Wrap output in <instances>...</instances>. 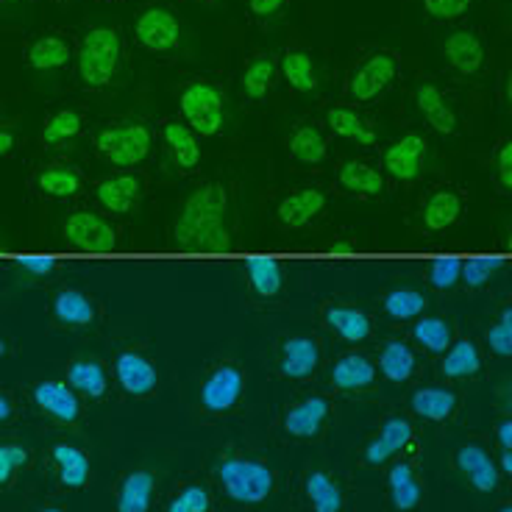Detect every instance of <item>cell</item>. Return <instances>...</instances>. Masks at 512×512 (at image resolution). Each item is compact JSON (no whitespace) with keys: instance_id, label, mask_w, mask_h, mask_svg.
<instances>
[{"instance_id":"obj_1","label":"cell","mask_w":512,"mask_h":512,"mask_svg":"<svg viewBox=\"0 0 512 512\" xmlns=\"http://www.w3.org/2000/svg\"><path fill=\"white\" fill-rule=\"evenodd\" d=\"M229 218V192L223 184H204L181 206L176 218V245L181 251H206L223 254L231 248V234L226 226Z\"/></svg>"},{"instance_id":"obj_2","label":"cell","mask_w":512,"mask_h":512,"mask_svg":"<svg viewBox=\"0 0 512 512\" xmlns=\"http://www.w3.org/2000/svg\"><path fill=\"white\" fill-rule=\"evenodd\" d=\"M218 485L223 487L226 499L243 507H256L265 504L273 496L276 487V474L268 462L245 457V454H231L218 462Z\"/></svg>"},{"instance_id":"obj_3","label":"cell","mask_w":512,"mask_h":512,"mask_svg":"<svg viewBox=\"0 0 512 512\" xmlns=\"http://www.w3.org/2000/svg\"><path fill=\"white\" fill-rule=\"evenodd\" d=\"M123 59V39L112 26H95L81 39L78 51V78L87 90H103L117 76Z\"/></svg>"},{"instance_id":"obj_4","label":"cell","mask_w":512,"mask_h":512,"mask_svg":"<svg viewBox=\"0 0 512 512\" xmlns=\"http://www.w3.org/2000/svg\"><path fill=\"white\" fill-rule=\"evenodd\" d=\"M151 128L145 123H126V126H106L95 137L98 154L115 167H134L151 154Z\"/></svg>"},{"instance_id":"obj_5","label":"cell","mask_w":512,"mask_h":512,"mask_svg":"<svg viewBox=\"0 0 512 512\" xmlns=\"http://www.w3.org/2000/svg\"><path fill=\"white\" fill-rule=\"evenodd\" d=\"M181 115L201 137H215L226 123V98L209 81H192L181 92Z\"/></svg>"},{"instance_id":"obj_6","label":"cell","mask_w":512,"mask_h":512,"mask_svg":"<svg viewBox=\"0 0 512 512\" xmlns=\"http://www.w3.org/2000/svg\"><path fill=\"white\" fill-rule=\"evenodd\" d=\"M398 73V59L390 51H373L351 70L348 76V98L359 103L373 101L376 95H382L390 81Z\"/></svg>"},{"instance_id":"obj_7","label":"cell","mask_w":512,"mask_h":512,"mask_svg":"<svg viewBox=\"0 0 512 512\" xmlns=\"http://www.w3.org/2000/svg\"><path fill=\"white\" fill-rule=\"evenodd\" d=\"M243 387V371L231 362H223L201 384V407L209 415H229L240 404Z\"/></svg>"},{"instance_id":"obj_8","label":"cell","mask_w":512,"mask_h":512,"mask_svg":"<svg viewBox=\"0 0 512 512\" xmlns=\"http://www.w3.org/2000/svg\"><path fill=\"white\" fill-rule=\"evenodd\" d=\"M64 237L73 248L90 254H106L117 245L115 226L95 212H73L64 223Z\"/></svg>"},{"instance_id":"obj_9","label":"cell","mask_w":512,"mask_h":512,"mask_svg":"<svg viewBox=\"0 0 512 512\" xmlns=\"http://www.w3.org/2000/svg\"><path fill=\"white\" fill-rule=\"evenodd\" d=\"M134 37L145 51L167 53L179 45L181 26L176 14L165 9V6H148L134 23Z\"/></svg>"},{"instance_id":"obj_10","label":"cell","mask_w":512,"mask_h":512,"mask_svg":"<svg viewBox=\"0 0 512 512\" xmlns=\"http://www.w3.org/2000/svg\"><path fill=\"white\" fill-rule=\"evenodd\" d=\"M329 418H332V401L326 396H309L287 407L282 429L284 435H290L293 440H315L323 435Z\"/></svg>"},{"instance_id":"obj_11","label":"cell","mask_w":512,"mask_h":512,"mask_svg":"<svg viewBox=\"0 0 512 512\" xmlns=\"http://www.w3.org/2000/svg\"><path fill=\"white\" fill-rule=\"evenodd\" d=\"M454 462H457V471L468 479V485L474 487L476 493H493V490L499 487V465H496V460L487 454L485 446H479V443H465V446L457 448Z\"/></svg>"},{"instance_id":"obj_12","label":"cell","mask_w":512,"mask_h":512,"mask_svg":"<svg viewBox=\"0 0 512 512\" xmlns=\"http://www.w3.org/2000/svg\"><path fill=\"white\" fill-rule=\"evenodd\" d=\"M34 401L48 418H53L56 423H64V426H73L81 418V401H78L76 390L67 382H56V379L39 382L34 387Z\"/></svg>"},{"instance_id":"obj_13","label":"cell","mask_w":512,"mask_h":512,"mask_svg":"<svg viewBox=\"0 0 512 512\" xmlns=\"http://www.w3.org/2000/svg\"><path fill=\"white\" fill-rule=\"evenodd\" d=\"M412 437H415V429L407 418H387L379 429V435L373 437L371 443L365 446V462L379 468L384 462H390L396 454H401L404 448L410 446Z\"/></svg>"},{"instance_id":"obj_14","label":"cell","mask_w":512,"mask_h":512,"mask_svg":"<svg viewBox=\"0 0 512 512\" xmlns=\"http://www.w3.org/2000/svg\"><path fill=\"white\" fill-rule=\"evenodd\" d=\"M426 156V140L421 134H404L384 151V170L396 181H415L421 176V162Z\"/></svg>"},{"instance_id":"obj_15","label":"cell","mask_w":512,"mask_h":512,"mask_svg":"<svg viewBox=\"0 0 512 512\" xmlns=\"http://www.w3.org/2000/svg\"><path fill=\"white\" fill-rule=\"evenodd\" d=\"M117 384L131 398H148L156 390V368L148 357L137 351H123L115 362Z\"/></svg>"},{"instance_id":"obj_16","label":"cell","mask_w":512,"mask_h":512,"mask_svg":"<svg viewBox=\"0 0 512 512\" xmlns=\"http://www.w3.org/2000/svg\"><path fill=\"white\" fill-rule=\"evenodd\" d=\"M156 493V476L148 468L128 471L117 485L115 512H151Z\"/></svg>"},{"instance_id":"obj_17","label":"cell","mask_w":512,"mask_h":512,"mask_svg":"<svg viewBox=\"0 0 512 512\" xmlns=\"http://www.w3.org/2000/svg\"><path fill=\"white\" fill-rule=\"evenodd\" d=\"M443 53H446L448 64L457 73H462V76H474L485 64V45H482V39L476 37L474 31H465V28L448 34Z\"/></svg>"},{"instance_id":"obj_18","label":"cell","mask_w":512,"mask_h":512,"mask_svg":"<svg viewBox=\"0 0 512 512\" xmlns=\"http://www.w3.org/2000/svg\"><path fill=\"white\" fill-rule=\"evenodd\" d=\"M51 460L56 465V476L64 490H81L90 479V457L73 443H56L51 448Z\"/></svg>"},{"instance_id":"obj_19","label":"cell","mask_w":512,"mask_h":512,"mask_svg":"<svg viewBox=\"0 0 512 512\" xmlns=\"http://www.w3.org/2000/svg\"><path fill=\"white\" fill-rule=\"evenodd\" d=\"M387 490H390V501L398 512H412L421 504L423 487L412 462H393V468L387 474Z\"/></svg>"},{"instance_id":"obj_20","label":"cell","mask_w":512,"mask_h":512,"mask_svg":"<svg viewBox=\"0 0 512 512\" xmlns=\"http://www.w3.org/2000/svg\"><path fill=\"white\" fill-rule=\"evenodd\" d=\"M415 103L421 109V115L426 117V123L435 128L437 134H454L457 131V115L451 109L448 98L440 92L435 84H421L415 90Z\"/></svg>"},{"instance_id":"obj_21","label":"cell","mask_w":512,"mask_h":512,"mask_svg":"<svg viewBox=\"0 0 512 512\" xmlns=\"http://www.w3.org/2000/svg\"><path fill=\"white\" fill-rule=\"evenodd\" d=\"M412 412L423 418V421H432V423H443L448 421L457 407H460V398L454 390H446V387H421V390H415L410 398Z\"/></svg>"},{"instance_id":"obj_22","label":"cell","mask_w":512,"mask_h":512,"mask_svg":"<svg viewBox=\"0 0 512 512\" xmlns=\"http://www.w3.org/2000/svg\"><path fill=\"white\" fill-rule=\"evenodd\" d=\"M304 493H307L312 512H343V507H346L343 487L323 468L309 471L307 479H304Z\"/></svg>"},{"instance_id":"obj_23","label":"cell","mask_w":512,"mask_h":512,"mask_svg":"<svg viewBox=\"0 0 512 512\" xmlns=\"http://www.w3.org/2000/svg\"><path fill=\"white\" fill-rule=\"evenodd\" d=\"M98 201H101L109 212H120L126 215L131 212L142 195V181L131 173H120V176H112V179H103L98 184Z\"/></svg>"},{"instance_id":"obj_24","label":"cell","mask_w":512,"mask_h":512,"mask_svg":"<svg viewBox=\"0 0 512 512\" xmlns=\"http://www.w3.org/2000/svg\"><path fill=\"white\" fill-rule=\"evenodd\" d=\"M323 206H326V195L315 187H304V190L287 195L279 204V220L290 229H301L312 218H318Z\"/></svg>"},{"instance_id":"obj_25","label":"cell","mask_w":512,"mask_h":512,"mask_svg":"<svg viewBox=\"0 0 512 512\" xmlns=\"http://www.w3.org/2000/svg\"><path fill=\"white\" fill-rule=\"evenodd\" d=\"M320 362V348L312 337H290L282 346V373L287 379H307Z\"/></svg>"},{"instance_id":"obj_26","label":"cell","mask_w":512,"mask_h":512,"mask_svg":"<svg viewBox=\"0 0 512 512\" xmlns=\"http://www.w3.org/2000/svg\"><path fill=\"white\" fill-rule=\"evenodd\" d=\"M376 382V368L368 357L362 354H346L334 362L332 368V384L337 390L346 393H357V390H368Z\"/></svg>"},{"instance_id":"obj_27","label":"cell","mask_w":512,"mask_h":512,"mask_svg":"<svg viewBox=\"0 0 512 512\" xmlns=\"http://www.w3.org/2000/svg\"><path fill=\"white\" fill-rule=\"evenodd\" d=\"M162 137H165L167 148H170V154H173L181 170H195L201 165V145H198V137L187 123L170 120L162 128Z\"/></svg>"},{"instance_id":"obj_28","label":"cell","mask_w":512,"mask_h":512,"mask_svg":"<svg viewBox=\"0 0 512 512\" xmlns=\"http://www.w3.org/2000/svg\"><path fill=\"white\" fill-rule=\"evenodd\" d=\"M73 48L70 42L59 34H45L39 37L31 48H28V64L39 70V73H48V70H62L64 64L70 62Z\"/></svg>"},{"instance_id":"obj_29","label":"cell","mask_w":512,"mask_h":512,"mask_svg":"<svg viewBox=\"0 0 512 512\" xmlns=\"http://www.w3.org/2000/svg\"><path fill=\"white\" fill-rule=\"evenodd\" d=\"M462 215V198L451 190H437L423 206V226L429 231H446Z\"/></svg>"},{"instance_id":"obj_30","label":"cell","mask_w":512,"mask_h":512,"mask_svg":"<svg viewBox=\"0 0 512 512\" xmlns=\"http://www.w3.org/2000/svg\"><path fill=\"white\" fill-rule=\"evenodd\" d=\"M53 318L64 326H90L95 320V304L81 290H62L53 301Z\"/></svg>"},{"instance_id":"obj_31","label":"cell","mask_w":512,"mask_h":512,"mask_svg":"<svg viewBox=\"0 0 512 512\" xmlns=\"http://www.w3.org/2000/svg\"><path fill=\"white\" fill-rule=\"evenodd\" d=\"M67 382L73 390H78L81 396L87 398H103L106 396V387H109V379H106V371L98 359H76L67 371Z\"/></svg>"},{"instance_id":"obj_32","label":"cell","mask_w":512,"mask_h":512,"mask_svg":"<svg viewBox=\"0 0 512 512\" xmlns=\"http://www.w3.org/2000/svg\"><path fill=\"white\" fill-rule=\"evenodd\" d=\"M326 123L343 140H354L357 145H373L376 142V131L348 106H332L326 112Z\"/></svg>"},{"instance_id":"obj_33","label":"cell","mask_w":512,"mask_h":512,"mask_svg":"<svg viewBox=\"0 0 512 512\" xmlns=\"http://www.w3.org/2000/svg\"><path fill=\"white\" fill-rule=\"evenodd\" d=\"M326 323L348 343H362L371 337V318L354 307H329L326 309Z\"/></svg>"},{"instance_id":"obj_34","label":"cell","mask_w":512,"mask_h":512,"mask_svg":"<svg viewBox=\"0 0 512 512\" xmlns=\"http://www.w3.org/2000/svg\"><path fill=\"white\" fill-rule=\"evenodd\" d=\"M276 73H279V67L273 62V56L268 53H259L254 56L248 67H245L243 73V92L251 98V101H262L270 90H273V84H276Z\"/></svg>"},{"instance_id":"obj_35","label":"cell","mask_w":512,"mask_h":512,"mask_svg":"<svg viewBox=\"0 0 512 512\" xmlns=\"http://www.w3.org/2000/svg\"><path fill=\"white\" fill-rule=\"evenodd\" d=\"M479 371H482V357L471 340H457L454 346L446 348V359H443L446 379H471Z\"/></svg>"},{"instance_id":"obj_36","label":"cell","mask_w":512,"mask_h":512,"mask_svg":"<svg viewBox=\"0 0 512 512\" xmlns=\"http://www.w3.org/2000/svg\"><path fill=\"white\" fill-rule=\"evenodd\" d=\"M340 187L354 195H365V198H373L384 190V179L379 170H373L371 165L365 162H346L340 167Z\"/></svg>"},{"instance_id":"obj_37","label":"cell","mask_w":512,"mask_h":512,"mask_svg":"<svg viewBox=\"0 0 512 512\" xmlns=\"http://www.w3.org/2000/svg\"><path fill=\"white\" fill-rule=\"evenodd\" d=\"M282 76L295 92L318 90L315 62L307 51H287L282 56Z\"/></svg>"},{"instance_id":"obj_38","label":"cell","mask_w":512,"mask_h":512,"mask_svg":"<svg viewBox=\"0 0 512 512\" xmlns=\"http://www.w3.org/2000/svg\"><path fill=\"white\" fill-rule=\"evenodd\" d=\"M245 270H248V282L254 287V293L259 298H273L282 290V268L276 259H268V256H254L245 262Z\"/></svg>"},{"instance_id":"obj_39","label":"cell","mask_w":512,"mask_h":512,"mask_svg":"<svg viewBox=\"0 0 512 512\" xmlns=\"http://www.w3.org/2000/svg\"><path fill=\"white\" fill-rule=\"evenodd\" d=\"M379 371L390 382H407L412 373H415V354H412V348L398 343V340L387 343L382 348V354H379Z\"/></svg>"},{"instance_id":"obj_40","label":"cell","mask_w":512,"mask_h":512,"mask_svg":"<svg viewBox=\"0 0 512 512\" xmlns=\"http://www.w3.org/2000/svg\"><path fill=\"white\" fill-rule=\"evenodd\" d=\"M37 184L39 190L45 192V195H51V198H73L81 190L84 179H81V173H78L76 167L51 165L39 173Z\"/></svg>"},{"instance_id":"obj_41","label":"cell","mask_w":512,"mask_h":512,"mask_svg":"<svg viewBox=\"0 0 512 512\" xmlns=\"http://www.w3.org/2000/svg\"><path fill=\"white\" fill-rule=\"evenodd\" d=\"M290 154L301 165H320L326 159V140L315 126L295 128L290 137Z\"/></svg>"},{"instance_id":"obj_42","label":"cell","mask_w":512,"mask_h":512,"mask_svg":"<svg viewBox=\"0 0 512 512\" xmlns=\"http://www.w3.org/2000/svg\"><path fill=\"white\" fill-rule=\"evenodd\" d=\"M423 309H426V298L410 287H398L393 293L384 295V312L393 320L418 318Z\"/></svg>"},{"instance_id":"obj_43","label":"cell","mask_w":512,"mask_h":512,"mask_svg":"<svg viewBox=\"0 0 512 512\" xmlns=\"http://www.w3.org/2000/svg\"><path fill=\"white\" fill-rule=\"evenodd\" d=\"M412 334L432 354H446V348L451 346V326L443 318H421L415 323Z\"/></svg>"},{"instance_id":"obj_44","label":"cell","mask_w":512,"mask_h":512,"mask_svg":"<svg viewBox=\"0 0 512 512\" xmlns=\"http://www.w3.org/2000/svg\"><path fill=\"white\" fill-rule=\"evenodd\" d=\"M212 510V493L198 482H190L176 490L167 501L165 512H209Z\"/></svg>"},{"instance_id":"obj_45","label":"cell","mask_w":512,"mask_h":512,"mask_svg":"<svg viewBox=\"0 0 512 512\" xmlns=\"http://www.w3.org/2000/svg\"><path fill=\"white\" fill-rule=\"evenodd\" d=\"M81 123H84V120H81V115H78L76 109H62V112H56V115L45 123V128H42V140L48 142V145H62V142L78 137Z\"/></svg>"},{"instance_id":"obj_46","label":"cell","mask_w":512,"mask_h":512,"mask_svg":"<svg viewBox=\"0 0 512 512\" xmlns=\"http://www.w3.org/2000/svg\"><path fill=\"white\" fill-rule=\"evenodd\" d=\"M501 268H504V259H501V256H493V259H490V256H476V259L462 265L460 282L468 284L471 290H479V287H485V284L493 279V273Z\"/></svg>"},{"instance_id":"obj_47","label":"cell","mask_w":512,"mask_h":512,"mask_svg":"<svg viewBox=\"0 0 512 512\" xmlns=\"http://www.w3.org/2000/svg\"><path fill=\"white\" fill-rule=\"evenodd\" d=\"M28 448L20 443H0V487L12 485L14 476L28 465Z\"/></svg>"},{"instance_id":"obj_48","label":"cell","mask_w":512,"mask_h":512,"mask_svg":"<svg viewBox=\"0 0 512 512\" xmlns=\"http://www.w3.org/2000/svg\"><path fill=\"white\" fill-rule=\"evenodd\" d=\"M462 276V262L460 259H454V256H448V259H435L432 262V268H429V282L437 290H451L454 284L460 282Z\"/></svg>"},{"instance_id":"obj_49","label":"cell","mask_w":512,"mask_h":512,"mask_svg":"<svg viewBox=\"0 0 512 512\" xmlns=\"http://www.w3.org/2000/svg\"><path fill=\"white\" fill-rule=\"evenodd\" d=\"M487 343L496 357H510L512 354V309L501 312V320L487 332Z\"/></svg>"},{"instance_id":"obj_50","label":"cell","mask_w":512,"mask_h":512,"mask_svg":"<svg viewBox=\"0 0 512 512\" xmlns=\"http://www.w3.org/2000/svg\"><path fill=\"white\" fill-rule=\"evenodd\" d=\"M423 6L435 20H457L468 12L471 0H423Z\"/></svg>"},{"instance_id":"obj_51","label":"cell","mask_w":512,"mask_h":512,"mask_svg":"<svg viewBox=\"0 0 512 512\" xmlns=\"http://www.w3.org/2000/svg\"><path fill=\"white\" fill-rule=\"evenodd\" d=\"M17 265H20V270H26L28 276H34V279H45L48 273L56 270V259L53 256H23Z\"/></svg>"},{"instance_id":"obj_52","label":"cell","mask_w":512,"mask_h":512,"mask_svg":"<svg viewBox=\"0 0 512 512\" xmlns=\"http://www.w3.org/2000/svg\"><path fill=\"white\" fill-rule=\"evenodd\" d=\"M496 165H499V184L504 187V190H512V142L510 140H504L499 145Z\"/></svg>"},{"instance_id":"obj_53","label":"cell","mask_w":512,"mask_h":512,"mask_svg":"<svg viewBox=\"0 0 512 512\" xmlns=\"http://www.w3.org/2000/svg\"><path fill=\"white\" fill-rule=\"evenodd\" d=\"M248 6H251V12L256 17H270V14H276L284 6V0H248Z\"/></svg>"},{"instance_id":"obj_54","label":"cell","mask_w":512,"mask_h":512,"mask_svg":"<svg viewBox=\"0 0 512 512\" xmlns=\"http://www.w3.org/2000/svg\"><path fill=\"white\" fill-rule=\"evenodd\" d=\"M14 412H17V410H14L12 396L0 390V423H9V421H12Z\"/></svg>"},{"instance_id":"obj_55","label":"cell","mask_w":512,"mask_h":512,"mask_svg":"<svg viewBox=\"0 0 512 512\" xmlns=\"http://www.w3.org/2000/svg\"><path fill=\"white\" fill-rule=\"evenodd\" d=\"M496 435H499V446L501 448H512V421H510V418H504V421L499 423Z\"/></svg>"},{"instance_id":"obj_56","label":"cell","mask_w":512,"mask_h":512,"mask_svg":"<svg viewBox=\"0 0 512 512\" xmlns=\"http://www.w3.org/2000/svg\"><path fill=\"white\" fill-rule=\"evenodd\" d=\"M14 145H17V140H14L12 131H9V128L0 126V156H9V154H12Z\"/></svg>"},{"instance_id":"obj_57","label":"cell","mask_w":512,"mask_h":512,"mask_svg":"<svg viewBox=\"0 0 512 512\" xmlns=\"http://www.w3.org/2000/svg\"><path fill=\"white\" fill-rule=\"evenodd\" d=\"M512 474V448H501V476Z\"/></svg>"},{"instance_id":"obj_58","label":"cell","mask_w":512,"mask_h":512,"mask_svg":"<svg viewBox=\"0 0 512 512\" xmlns=\"http://www.w3.org/2000/svg\"><path fill=\"white\" fill-rule=\"evenodd\" d=\"M329 251L332 254H354V245L346 243V240H337V243L329 245Z\"/></svg>"},{"instance_id":"obj_59","label":"cell","mask_w":512,"mask_h":512,"mask_svg":"<svg viewBox=\"0 0 512 512\" xmlns=\"http://www.w3.org/2000/svg\"><path fill=\"white\" fill-rule=\"evenodd\" d=\"M6 357V343H3V340H0V359Z\"/></svg>"},{"instance_id":"obj_60","label":"cell","mask_w":512,"mask_h":512,"mask_svg":"<svg viewBox=\"0 0 512 512\" xmlns=\"http://www.w3.org/2000/svg\"><path fill=\"white\" fill-rule=\"evenodd\" d=\"M39 512H64V510H59V507H45V510H39Z\"/></svg>"},{"instance_id":"obj_61","label":"cell","mask_w":512,"mask_h":512,"mask_svg":"<svg viewBox=\"0 0 512 512\" xmlns=\"http://www.w3.org/2000/svg\"><path fill=\"white\" fill-rule=\"evenodd\" d=\"M499 512H512V507H510V504H504V507H501Z\"/></svg>"},{"instance_id":"obj_62","label":"cell","mask_w":512,"mask_h":512,"mask_svg":"<svg viewBox=\"0 0 512 512\" xmlns=\"http://www.w3.org/2000/svg\"><path fill=\"white\" fill-rule=\"evenodd\" d=\"M192 3H206V0H192Z\"/></svg>"},{"instance_id":"obj_63","label":"cell","mask_w":512,"mask_h":512,"mask_svg":"<svg viewBox=\"0 0 512 512\" xmlns=\"http://www.w3.org/2000/svg\"><path fill=\"white\" fill-rule=\"evenodd\" d=\"M6 3H20V0H6Z\"/></svg>"}]
</instances>
